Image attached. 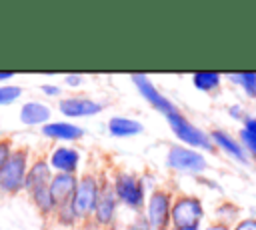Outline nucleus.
I'll return each mask as SVG.
<instances>
[{
	"label": "nucleus",
	"mask_w": 256,
	"mask_h": 230,
	"mask_svg": "<svg viewBox=\"0 0 256 230\" xmlns=\"http://www.w3.org/2000/svg\"><path fill=\"white\" fill-rule=\"evenodd\" d=\"M26 160H28L26 148H18V150L10 152V156L6 158V162L0 168V190L2 192L12 194V192H18L24 186Z\"/></svg>",
	"instance_id": "1"
},
{
	"label": "nucleus",
	"mask_w": 256,
	"mask_h": 230,
	"mask_svg": "<svg viewBox=\"0 0 256 230\" xmlns=\"http://www.w3.org/2000/svg\"><path fill=\"white\" fill-rule=\"evenodd\" d=\"M202 204L194 196H182L172 206V222L176 230H196L200 218H202Z\"/></svg>",
	"instance_id": "2"
},
{
	"label": "nucleus",
	"mask_w": 256,
	"mask_h": 230,
	"mask_svg": "<svg viewBox=\"0 0 256 230\" xmlns=\"http://www.w3.org/2000/svg\"><path fill=\"white\" fill-rule=\"evenodd\" d=\"M166 118H168L172 130H174V134H176L180 140H184L186 144H192V146H200V148H204V150H212L210 138H208L202 130H198L192 122H188V120L180 114V110L174 112V114H170V116H166Z\"/></svg>",
	"instance_id": "3"
},
{
	"label": "nucleus",
	"mask_w": 256,
	"mask_h": 230,
	"mask_svg": "<svg viewBox=\"0 0 256 230\" xmlns=\"http://www.w3.org/2000/svg\"><path fill=\"white\" fill-rule=\"evenodd\" d=\"M98 184L92 176H84L78 180L74 198H72V208L76 212V216H88L90 212H94L96 202H98Z\"/></svg>",
	"instance_id": "4"
},
{
	"label": "nucleus",
	"mask_w": 256,
	"mask_h": 230,
	"mask_svg": "<svg viewBox=\"0 0 256 230\" xmlns=\"http://www.w3.org/2000/svg\"><path fill=\"white\" fill-rule=\"evenodd\" d=\"M168 166L180 172H202L206 168V160L196 150L184 146H172L168 152Z\"/></svg>",
	"instance_id": "5"
},
{
	"label": "nucleus",
	"mask_w": 256,
	"mask_h": 230,
	"mask_svg": "<svg viewBox=\"0 0 256 230\" xmlns=\"http://www.w3.org/2000/svg\"><path fill=\"white\" fill-rule=\"evenodd\" d=\"M114 192L120 202H124L130 208H142L144 202V188L136 176L130 174H118L114 182Z\"/></svg>",
	"instance_id": "6"
},
{
	"label": "nucleus",
	"mask_w": 256,
	"mask_h": 230,
	"mask_svg": "<svg viewBox=\"0 0 256 230\" xmlns=\"http://www.w3.org/2000/svg\"><path fill=\"white\" fill-rule=\"evenodd\" d=\"M172 216V206H170V194L168 192H154L148 200V224L154 230H164V226L168 224V218Z\"/></svg>",
	"instance_id": "7"
},
{
	"label": "nucleus",
	"mask_w": 256,
	"mask_h": 230,
	"mask_svg": "<svg viewBox=\"0 0 256 230\" xmlns=\"http://www.w3.org/2000/svg\"><path fill=\"white\" fill-rule=\"evenodd\" d=\"M132 80H134V84H136V88L142 92V96L156 108V110H160V112H164L166 116H170V114H174V112H178V108L166 98V96H162L158 90H156V86L144 76V74H134L132 76Z\"/></svg>",
	"instance_id": "8"
},
{
	"label": "nucleus",
	"mask_w": 256,
	"mask_h": 230,
	"mask_svg": "<svg viewBox=\"0 0 256 230\" xmlns=\"http://www.w3.org/2000/svg\"><path fill=\"white\" fill-rule=\"evenodd\" d=\"M76 186H78V182H76L74 174H56V176L50 180V184H48L54 204H56L58 208L72 204Z\"/></svg>",
	"instance_id": "9"
},
{
	"label": "nucleus",
	"mask_w": 256,
	"mask_h": 230,
	"mask_svg": "<svg viewBox=\"0 0 256 230\" xmlns=\"http://www.w3.org/2000/svg\"><path fill=\"white\" fill-rule=\"evenodd\" d=\"M58 108H60L62 114H66L70 118H80V116H94V114H98L102 110V104L92 100V98L78 96V98H64V100H60Z\"/></svg>",
	"instance_id": "10"
},
{
	"label": "nucleus",
	"mask_w": 256,
	"mask_h": 230,
	"mask_svg": "<svg viewBox=\"0 0 256 230\" xmlns=\"http://www.w3.org/2000/svg\"><path fill=\"white\" fill-rule=\"evenodd\" d=\"M116 192L114 188L110 186H104L98 194V202H96V208H94V214H96V220L100 224H108L114 216V210H116Z\"/></svg>",
	"instance_id": "11"
},
{
	"label": "nucleus",
	"mask_w": 256,
	"mask_h": 230,
	"mask_svg": "<svg viewBox=\"0 0 256 230\" xmlns=\"http://www.w3.org/2000/svg\"><path fill=\"white\" fill-rule=\"evenodd\" d=\"M44 136L48 138H58V140H78L84 136V130L76 124H70V122H50V124H44L42 128Z\"/></svg>",
	"instance_id": "12"
},
{
	"label": "nucleus",
	"mask_w": 256,
	"mask_h": 230,
	"mask_svg": "<svg viewBox=\"0 0 256 230\" xmlns=\"http://www.w3.org/2000/svg\"><path fill=\"white\" fill-rule=\"evenodd\" d=\"M50 166L60 170V174H74L78 166V152L72 148H56L50 154Z\"/></svg>",
	"instance_id": "13"
},
{
	"label": "nucleus",
	"mask_w": 256,
	"mask_h": 230,
	"mask_svg": "<svg viewBox=\"0 0 256 230\" xmlns=\"http://www.w3.org/2000/svg\"><path fill=\"white\" fill-rule=\"evenodd\" d=\"M52 180L50 176V166L46 162H36L28 172H26V178H24V188L26 190H36L40 186H48Z\"/></svg>",
	"instance_id": "14"
},
{
	"label": "nucleus",
	"mask_w": 256,
	"mask_h": 230,
	"mask_svg": "<svg viewBox=\"0 0 256 230\" xmlns=\"http://www.w3.org/2000/svg\"><path fill=\"white\" fill-rule=\"evenodd\" d=\"M50 118V108L40 102H28L20 110V120L24 124H40Z\"/></svg>",
	"instance_id": "15"
},
{
	"label": "nucleus",
	"mask_w": 256,
	"mask_h": 230,
	"mask_svg": "<svg viewBox=\"0 0 256 230\" xmlns=\"http://www.w3.org/2000/svg\"><path fill=\"white\" fill-rule=\"evenodd\" d=\"M108 130L112 136H134V134H140L142 132V124L136 122V120H128V118H112L108 122Z\"/></svg>",
	"instance_id": "16"
},
{
	"label": "nucleus",
	"mask_w": 256,
	"mask_h": 230,
	"mask_svg": "<svg viewBox=\"0 0 256 230\" xmlns=\"http://www.w3.org/2000/svg\"><path fill=\"white\" fill-rule=\"evenodd\" d=\"M212 138H214V142L222 148V150H226L228 154H232L234 158H238V160H246V154H244V148L232 138V136H228L226 132H222V130H216L214 134H212Z\"/></svg>",
	"instance_id": "17"
},
{
	"label": "nucleus",
	"mask_w": 256,
	"mask_h": 230,
	"mask_svg": "<svg viewBox=\"0 0 256 230\" xmlns=\"http://www.w3.org/2000/svg\"><path fill=\"white\" fill-rule=\"evenodd\" d=\"M192 80H194V86H196L198 90L210 92V90L218 88V84H220V74H216V72H198V74H194Z\"/></svg>",
	"instance_id": "18"
},
{
	"label": "nucleus",
	"mask_w": 256,
	"mask_h": 230,
	"mask_svg": "<svg viewBox=\"0 0 256 230\" xmlns=\"http://www.w3.org/2000/svg\"><path fill=\"white\" fill-rule=\"evenodd\" d=\"M32 198L36 202V206L42 210V212H50L56 208L54 200H52V194H50V188L48 186H40L36 190H32Z\"/></svg>",
	"instance_id": "19"
},
{
	"label": "nucleus",
	"mask_w": 256,
	"mask_h": 230,
	"mask_svg": "<svg viewBox=\"0 0 256 230\" xmlns=\"http://www.w3.org/2000/svg\"><path fill=\"white\" fill-rule=\"evenodd\" d=\"M230 80L240 84L248 96H256V72H240V74H230Z\"/></svg>",
	"instance_id": "20"
},
{
	"label": "nucleus",
	"mask_w": 256,
	"mask_h": 230,
	"mask_svg": "<svg viewBox=\"0 0 256 230\" xmlns=\"http://www.w3.org/2000/svg\"><path fill=\"white\" fill-rule=\"evenodd\" d=\"M20 94H22V90L18 86H0V104H10Z\"/></svg>",
	"instance_id": "21"
},
{
	"label": "nucleus",
	"mask_w": 256,
	"mask_h": 230,
	"mask_svg": "<svg viewBox=\"0 0 256 230\" xmlns=\"http://www.w3.org/2000/svg\"><path fill=\"white\" fill-rule=\"evenodd\" d=\"M240 140H242V144H244V146L254 154V158H256V138H254L252 134H248L246 130H242V132H240Z\"/></svg>",
	"instance_id": "22"
},
{
	"label": "nucleus",
	"mask_w": 256,
	"mask_h": 230,
	"mask_svg": "<svg viewBox=\"0 0 256 230\" xmlns=\"http://www.w3.org/2000/svg\"><path fill=\"white\" fill-rule=\"evenodd\" d=\"M12 144H10V140H0V168H2V164L6 162V158L10 156V152H12V148H10Z\"/></svg>",
	"instance_id": "23"
},
{
	"label": "nucleus",
	"mask_w": 256,
	"mask_h": 230,
	"mask_svg": "<svg viewBox=\"0 0 256 230\" xmlns=\"http://www.w3.org/2000/svg\"><path fill=\"white\" fill-rule=\"evenodd\" d=\"M234 230H256V220L254 218H248V220H242Z\"/></svg>",
	"instance_id": "24"
},
{
	"label": "nucleus",
	"mask_w": 256,
	"mask_h": 230,
	"mask_svg": "<svg viewBox=\"0 0 256 230\" xmlns=\"http://www.w3.org/2000/svg\"><path fill=\"white\" fill-rule=\"evenodd\" d=\"M244 130L256 138V118H246L244 120Z\"/></svg>",
	"instance_id": "25"
},
{
	"label": "nucleus",
	"mask_w": 256,
	"mask_h": 230,
	"mask_svg": "<svg viewBox=\"0 0 256 230\" xmlns=\"http://www.w3.org/2000/svg\"><path fill=\"white\" fill-rule=\"evenodd\" d=\"M42 92H46V94H54V96H56L60 90H58L56 86H42Z\"/></svg>",
	"instance_id": "26"
},
{
	"label": "nucleus",
	"mask_w": 256,
	"mask_h": 230,
	"mask_svg": "<svg viewBox=\"0 0 256 230\" xmlns=\"http://www.w3.org/2000/svg\"><path fill=\"white\" fill-rule=\"evenodd\" d=\"M66 82H68L70 86H78V84H80V78H78V76H66Z\"/></svg>",
	"instance_id": "27"
},
{
	"label": "nucleus",
	"mask_w": 256,
	"mask_h": 230,
	"mask_svg": "<svg viewBox=\"0 0 256 230\" xmlns=\"http://www.w3.org/2000/svg\"><path fill=\"white\" fill-rule=\"evenodd\" d=\"M206 230H228V226H224V224H214V226H210V228H206Z\"/></svg>",
	"instance_id": "28"
},
{
	"label": "nucleus",
	"mask_w": 256,
	"mask_h": 230,
	"mask_svg": "<svg viewBox=\"0 0 256 230\" xmlns=\"http://www.w3.org/2000/svg\"><path fill=\"white\" fill-rule=\"evenodd\" d=\"M12 76H14V72H0V80H8Z\"/></svg>",
	"instance_id": "29"
}]
</instances>
